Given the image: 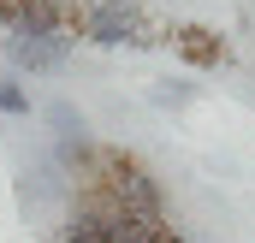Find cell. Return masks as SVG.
<instances>
[{
	"label": "cell",
	"instance_id": "1",
	"mask_svg": "<svg viewBox=\"0 0 255 243\" xmlns=\"http://www.w3.org/2000/svg\"><path fill=\"white\" fill-rule=\"evenodd\" d=\"M119 214H136V220H166V190L160 178L130 154V148H107L101 142V184H95Z\"/></svg>",
	"mask_w": 255,
	"mask_h": 243
},
{
	"label": "cell",
	"instance_id": "2",
	"mask_svg": "<svg viewBox=\"0 0 255 243\" xmlns=\"http://www.w3.org/2000/svg\"><path fill=\"white\" fill-rule=\"evenodd\" d=\"M71 36L95 48H154L160 42L136 0H71Z\"/></svg>",
	"mask_w": 255,
	"mask_h": 243
},
{
	"label": "cell",
	"instance_id": "3",
	"mask_svg": "<svg viewBox=\"0 0 255 243\" xmlns=\"http://www.w3.org/2000/svg\"><path fill=\"white\" fill-rule=\"evenodd\" d=\"M71 36H6V65L36 77V71H65Z\"/></svg>",
	"mask_w": 255,
	"mask_h": 243
},
{
	"label": "cell",
	"instance_id": "4",
	"mask_svg": "<svg viewBox=\"0 0 255 243\" xmlns=\"http://www.w3.org/2000/svg\"><path fill=\"white\" fill-rule=\"evenodd\" d=\"M172 48L196 65V71H214V65L232 60V48H226V36L220 30H208V24H178L172 30Z\"/></svg>",
	"mask_w": 255,
	"mask_h": 243
},
{
	"label": "cell",
	"instance_id": "5",
	"mask_svg": "<svg viewBox=\"0 0 255 243\" xmlns=\"http://www.w3.org/2000/svg\"><path fill=\"white\" fill-rule=\"evenodd\" d=\"M24 190H30V202H71V178L54 166V154L24 172Z\"/></svg>",
	"mask_w": 255,
	"mask_h": 243
},
{
	"label": "cell",
	"instance_id": "6",
	"mask_svg": "<svg viewBox=\"0 0 255 243\" xmlns=\"http://www.w3.org/2000/svg\"><path fill=\"white\" fill-rule=\"evenodd\" d=\"M42 119L54 124V136H89V119H83V107H71V101H48V107H42Z\"/></svg>",
	"mask_w": 255,
	"mask_h": 243
},
{
	"label": "cell",
	"instance_id": "7",
	"mask_svg": "<svg viewBox=\"0 0 255 243\" xmlns=\"http://www.w3.org/2000/svg\"><path fill=\"white\" fill-rule=\"evenodd\" d=\"M148 95H154V107H172V113H178V107L196 101V83H190V77H160Z\"/></svg>",
	"mask_w": 255,
	"mask_h": 243
},
{
	"label": "cell",
	"instance_id": "8",
	"mask_svg": "<svg viewBox=\"0 0 255 243\" xmlns=\"http://www.w3.org/2000/svg\"><path fill=\"white\" fill-rule=\"evenodd\" d=\"M0 113H6V119H30V89H24L12 71H0Z\"/></svg>",
	"mask_w": 255,
	"mask_h": 243
}]
</instances>
